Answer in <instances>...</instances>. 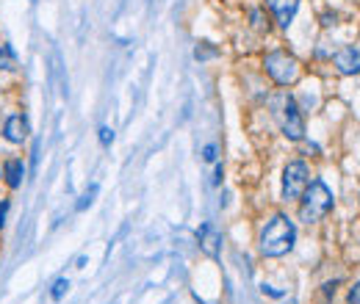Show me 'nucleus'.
<instances>
[{
	"instance_id": "16",
	"label": "nucleus",
	"mask_w": 360,
	"mask_h": 304,
	"mask_svg": "<svg viewBox=\"0 0 360 304\" xmlns=\"http://www.w3.org/2000/svg\"><path fill=\"white\" fill-rule=\"evenodd\" d=\"M347 304H360V282H355V288L350 291V299H347Z\"/></svg>"
},
{
	"instance_id": "5",
	"label": "nucleus",
	"mask_w": 360,
	"mask_h": 304,
	"mask_svg": "<svg viewBox=\"0 0 360 304\" xmlns=\"http://www.w3.org/2000/svg\"><path fill=\"white\" fill-rule=\"evenodd\" d=\"M308 183H310V174H308L305 160H291L283 169V197L286 199H299L305 194Z\"/></svg>"
},
{
	"instance_id": "4",
	"label": "nucleus",
	"mask_w": 360,
	"mask_h": 304,
	"mask_svg": "<svg viewBox=\"0 0 360 304\" xmlns=\"http://www.w3.org/2000/svg\"><path fill=\"white\" fill-rule=\"evenodd\" d=\"M264 67H266V73L272 75V80H275V83H280V86L294 83L296 75H299V64H296V59H291V56L283 53V50L269 53V56L264 59Z\"/></svg>"
},
{
	"instance_id": "9",
	"label": "nucleus",
	"mask_w": 360,
	"mask_h": 304,
	"mask_svg": "<svg viewBox=\"0 0 360 304\" xmlns=\"http://www.w3.org/2000/svg\"><path fill=\"white\" fill-rule=\"evenodd\" d=\"M266 3H269L272 14H275L278 25H283V28L291 25V20L296 17V8H299V0H266Z\"/></svg>"
},
{
	"instance_id": "7",
	"label": "nucleus",
	"mask_w": 360,
	"mask_h": 304,
	"mask_svg": "<svg viewBox=\"0 0 360 304\" xmlns=\"http://www.w3.org/2000/svg\"><path fill=\"white\" fill-rule=\"evenodd\" d=\"M333 61H336L341 75H358L360 73V50H355V47H341L333 56Z\"/></svg>"
},
{
	"instance_id": "19",
	"label": "nucleus",
	"mask_w": 360,
	"mask_h": 304,
	"mask_svg": "<svg viewBox=\"0 0 360 304\" xmlns=\"http://www.w3.org/2000/svg\"><path fill=\"white\" fill-rule=\"evenodd\" d=\"M222 183V166H216V174H214V185Z\"/></svg>"
},
{
	"instance_id": "2",
	"label": "nucleus",
	"mask_w": 360,
	"mask_h": 304,
	"mask_svg": "<svg viewBox=\"0 0 360 304\" xmlns=\"http://www.w3.org/2000/svg\"><path fill=\"white\" fill-rule=\"evenodd\" d=\"M299 199H302L299 219H302L305 225H316V222H322V219L333 211V191H330L322 180L308 183V188H305V194H302Z\"/></svg>"
},
{
	"instance_id": "3",
	"label": "nucleus",
	"mask_w": 360,
	"mask_h": 304,
	"mask_svg": "<svg viewBox=\"0 0 360 304\" xmlns=\"http://www.w3.org/2000/svg\"><path fill=\"white\" fill-rule=\"evenodd\" d=\"M275 114L280 119V130L288 142H299L305 136V119H302V111L296 108L294 97H288V94L275 97Z\"/></svg>"
},
{
	"instance_id": "10",
	"label": "nucleus",
	"mask_w": 360,
	"mask_h": 304,
	"mask_svg": "<svg viewBox=\"0 0 360 304\" xmlns=\"http://www.w3.org/2000/svg\"><path fill=\"white\" fill-rule=\"evenodd\" d=\"M22 174H25V166H22V160H8V163H6V183H8L11 188H20V183H22Z\"/></svg>"
},
{
	"instance_id": "14",
	"label": "nucleus",
	"mask_w": 360,
	"mask_h": 304,
	"mask_svg": "<svg viewBox=\"0 0 360 304\" xmlns=\"http://www.w3.org/2000/svg\"><path fill=\"white\" fill-rule=\"evenodd\" d=\"M111 142H114V130H111V128H100V144L108 147Z\"/></svg>"
},
{
	"instance_id": "1",
	"label": "nucleus",
	"mask_w": 360,
	"mask_h": 304,
	"mask_svg": "<svg viewBox=\"0 0 360 304\" xmlns=\"http://www.w3.org/2000/svg\"><path fill=\"white\" fill-rule=\"evenodd\" d=\"M294 241H296V227L283 213H278L261 229V252L266 257H283L286 252L294 249Z\"/></svg>"
},
{
	"instance_id": "8",
	"label": "nucleus",
	"mask_w": 360,
	"mask_h": 304,
	"mask_svg": "<svg viewBox=\"0 0 360 304\" xmlns=\"http://www.w3.org/2000/svg\"><path fill=\"white\" fill-rule=\"evenodd\" d=\"M197 241H200V249L208 257H219V252H222V235H219V229L214 225H203V227L197 229Z\"/></svg>"
},
{
	"instance_id": "13",
	"label": "nucleus",
	"mask_w": 360,
	"mask_h": 304,
	"mask_svg": "<svg viewBox=\"0 0 360 304\" xmlns=\"http://www.w3.org/2000/svg\"><path fill=\"white\" fill-rule=\"evenodd\" d=\"M216 53H219L216 47H208V45H200V47L194 50V59H200V61H203V59H214Z\"/></svg>"
},
{
	"instance_id": "17",
	"label": "nucleus",
	"mask_w": 360,
	"mask_h": 304,
	"mask_svg": "<svg viewBox=\"0 0 360 304\" xmlns=\"http://www.w3.org/2000/svg\"><path fill=\"white\" fill-rule=\"evenodd\" d=\"M203 158H206L208 163H214V160H216V144H208V147L203 150Z\"/></svg>"
},
{
	"instance_id": "12",
	"label": "nucleus",
	"mask_w": 360,
	"mask_h": 304,
	"mask_svg": "<svg viewBox=\"0 0 360 304\" xmlns=\"http://www.w3.org/2000/svg\"><path fill=\"white\" fill-rule=\"evenodd\" d=\"M67 291H70V282H67V280H56V282H53V291H50V296L59 302V299H62Z\"/></svg>"
},
{
	"instance_id": "6",
	"label": "nucleus",
	"mask_w": 360,
	"mask_h": 304,
	"mask_svg": "<svg viewBox=\"0 0 360 304\" xmlns=\"http://www.w3.org/2000/svg\"><path fill=\"white\" fill-rule=\"evenodd\" d=\"M28 133H31V128H28V119H25L22 114H14V116L6 119L3 136H6L11 144H22V142L28 139Z\"/></svg>"
},
{
	"instance_id": "15",
	"label": "nucleus",
	"mask_w": 360,
	"mask_h": 304,
	"mask_svg": "<svg viewBox=\"0 0 360 304\" xmlns=\"http://www.w3.org/2000/svg\"><path fill=\"white\" fill-rule=\"evenodd\" d=\"M94 194H97V185H92V188H89V194H86V197L78 202V211H83L86 205H92V197H94Z\"/></svg>"
},
{
	"instance_id": "18",
	"label": "nucleus",
	"mask_w": 360,
	"mask_h": 304,
	"mask_svg": "<svg viewBox=\"0 0 360 304\" xmlns=\"http://www.w3.org/2000/svg\"><path fill=\"white\" fill-rule=\"evenodd\" d=\"M6 216H8V199H3V202H0V229H3V225H6Z\"/></svg>"
},
{
	"instance_id": "11",
	"label": "nucleus",
	"mask_w": 360,
	"mask_h": 304,
	"mask_svg": "<svg viewBox=\"0 0 360 304\" xmlns=\"http://www.w3.org/2000/svg\"><path fill=\"white\" fill-rule=\"evenodd\" d=\"M14 67H17L14 50L8 45H0V70H14Z\"/></svg>"
}]
</instances>
